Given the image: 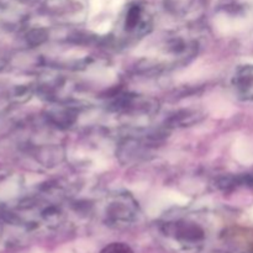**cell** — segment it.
<instances>
[{
    "label": "cell",
    "instance_id": "6da1fadb",
    "mask_svg": "<svg viewBox=\"0 0 253 253\" xmlns=\"http://www.w3.org/2000/svg\"><path fill=\"white\" fill-rule=\"evenodd\" d=\"M101 253H132L128 247L123 246V245H113V246L106 247Z\"/></svg>",
    "mask_w": 253,
    "mask_h": 253
}]
</instances>
